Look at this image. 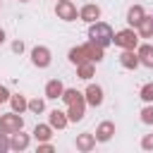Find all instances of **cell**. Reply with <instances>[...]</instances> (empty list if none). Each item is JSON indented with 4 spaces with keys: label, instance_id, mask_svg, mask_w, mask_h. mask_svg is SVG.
<instances>
[]
</instances>
